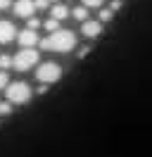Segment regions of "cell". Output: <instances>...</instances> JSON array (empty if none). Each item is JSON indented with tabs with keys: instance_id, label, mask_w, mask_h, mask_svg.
Returning a JSON list of instances; mask_svg holds the SVG:
<instances>
[{
	"instance_id": "17",
	"label": "cell",
	"mask_w": 152,
	"mask_h": 157,
	"mask_svg": "<svg viewBox=\"0 0 152 157\" xmlns=\"http://www.w3.org/2000/svg\"><path fill=\"white\" fill-rule=\"evenodd\" d=\"M7 83H10L7 71H0V90H5V88H7Z\"/></svg>"
},
{
	"instance_id": "2",
	"label": "cell",
	"mask_w": 152,
	"mask_h": 157,
	"mask_svg": "<svg viewBox=\"0 0 152 157\" xmlns=\"http://www.w3.org/2000/svg\"><path fill=\"white\" fill-rule=\"evenodd\" d=\"M5 98L12 105H24V102L31 100V86L24 83V81H12V83H7V88H5Z\"/></svg>"
},
{
	"instance_id": "21",
	"label": "cell",
	"mask_w": 152,
	"mask_h": 157,
	"mask_svg": "<svg viewBox=\"0 0 152 157\" xmlns=\"http://www.w3.org/2000/svg\"><path fill=\"white\" fill-rule=\"evenodd\" d=\"M48 2H57V0H48Z\"/></svg>"
},
{
	"instance_id": "3",
	"label": "cell",
	"mask_w": 152,
	"mask_h": 157,
	"mask_svg": "<svg viewBox=\"0 0 152 157\" xmlns=\"http://www.w3.org/2000/svg\"><path fill=\"white\" fill-rule=\"evenodd\" d=\"M38 50L36 48H21L12 57V64H14V69H19V71H26V69H31V67H36L38 64Z\"/></svg>"
},
{
	"instance_id": "11",
	"label": "cell",
	"mask_w": 152,
	"mask_h": 157,
	"mask_svg": "<svg viewBox=\"0 0 152 157\" xmlns=\"http://www.w3.org/2000/svg\"><path fill=\"white\" fill-rule=\"evenodd\" d=\"M43 26H45L48 33H52V31L59 29V19H55V17H52V19H45V21H43Z\"/></svg>"
},
{
	"instance_id": "13",
	"label": "cell",
	"mask_w": 152,
	"mask_h": 157,
	"mask_svg": "<svg viewBox=\"0 0 152 157\" xmlns=\"http://www.w3.org/2000/svg\"><path fill=\"white\" fill-rule=\"evenodd\" d=\"M0 114H2V117H7V114H12V102H10V100H5V102H0Z\"/></svg>"
},
{
	"instance_id": "15",
	"label": "cell",
	"mask_w": 152,
	"mask_h": 157,
	"mask_svg": "<svg viewBox=\"0 0 152 157\" xmlns=\"http://www.w3.org/2000/svg\"><path fill=\"white\" fill-rule=\"evenodd\" d=\"M0 67L10 69V67H12V57H10V55H0Z\"/></svg>"
},
{
	"instance_id": "10",
	"label": "cell",
	"mask_w": 152,
	"mask_h": 157,
	"mask_svg": "<svg viewBox=\"0 0 152 157\" xmlns=\"http://www.w3.org/2000/svg\"><path fill=\"white\" fill-rule=\"evenodd\" d=\"M71 17H74L76 21H86V19H88V7H83V5H81V7L71 10Z\"/></svg>"
},
{
	"instance_id": "6",
	"label": "cell",
	"mask_w": 152,
	"mask_h": 157,
	"mask_svg": "<svg viewBox=\"0 0 152 157\" xmlns=\"http://www.w3.org/2000/svg\"><path fill=\"white\" fill-rule=\"evenodd\" d=\"M100 31H102V21H95V19H86L81 21V33H83L86 38H97L100 36Z\"/></svg>"
},
{
	"instance_id": "5",
	"label": "cell",
	"mask_w": 152,
	"mask_h": 157,
	"mask_svg": "<svg viewBox=\"0 0 152 157\" xmlns=\"http://www.w3.org/2000/svg\"><path fill=\"white\" fill-rule=\"evenodd\" d=\"M17 40L21 48H36L38 43H40V38H38V31L33 29H24L21 33H17Z\"/></svg>"
},
{
	"instance_id": "12",
	"label": "cell",
	"mask_w": 152,
	"mask_h": 157,
	"mask_svg": "<svg viewBox=\"0 0 152 157\" xmlns=\"http://www.w3.org/2000/svg\"><path fill=\"white\" fill-rule=\"evenodd\" d=\"M26 29L38 31V29H40V19H38V17H28V19H26Z\"/></svg>"
},
{
	"instance_id": "22",
	"label": "cell",
	"mask_w": 152,
	"mask_h": 157,
	"mask_svg": "<svg viewBox=\"0 0 152 157\" xmlns=\"http://www.w3.org/2000/svg\"><path fill=\"white\" fill-rule=\"evenodd\" d=\"M119 2H121V0H119Z\"/></svg>"
},
{
	"instance_id": "19",
	"label": "cell",
	"mask_w": 152,
	"mask_h": 157,
	"mask_svg": "<svg viewBox=\"0 0 152 157\" xmlns=\"http://www.w3.org/2000/svg\"><path fill=\"white\" fill-rule=\"evenodd\" d=\"M10 5H12V0H0V10H7Z\"/></svg>"
},
{
	"instance_id": "14",
	"label": "cell",
	"mask_w": 152,
	"mask_h": 157,
	"mask_svg": "<svg viewBox=\"0 0 152 157\" xmlns=\"http://www.w3.org/2000/svg\"><path fill=\"white\" fill-rule=\"evenodd\" d=\"M112 14H114V10L109 7V10H100L97 17H100V21H112Z\"/></svg>"
},
{
	"instance_id": "9",
	"label": "cell",
	"mask_w": 152,
	"mask_h": 157,
	"mask_svg": "<svg viewBox=\"0 0 152 157\" xmlns=\"http://www.w3.org/2000/svg\"><path fill=\"white\" fill-rule=\"evenodd\" d=\"M50 17H55V19H66V17H69V7H66V5H62V2H57L55 7H52V12H50Z\"/></svg>"
},
{
	"instance_id": "20",
	"label": "cell",
	"mask_w": 152,
	"mask_h": 157,
	"mask_svg": "<svg viewBox=\"0 0 152 157\" xmlns=\"http://www.w3.org/2000/svg\"><path fill=\"white\" fill-rule=\"evenodd\" d=\"M88 50H90V48H81V50H78V57H86V55H88Z\"/></svg>"
},
{
	"instance_id": "4",
	"label": "cell",
	"mask_w": 152,
	"mask_h": 157,
	"mask_svg": "<svg viewBox=\"0 0 152 157\" xmlns=\"http://www.w3.org/2000/svg\"><path fill=\"white\" fill-rule=\"evenodd\" d=\"M36 78L40 83H57L62 78V67L57 62H43L40 67L36 69Z\"/></svg>"
},
{
	"instance_id": "18",
	"label": "cell",
	"mask_w": 152,
	"mask_h": 157,
	"mask_svg": "<svg viewBox=\"0 0 152 157\" xmlns=\"http://www.w3.org/2000/svg\"><path fill=\"white\" fill-rule=\"evenodd\" d=\"M33 5H36V10H45V7H48V0H33Z\"/></svg>"
},
{
	"instance_id": "16",
	"label": "cell",
	"mask_w": 152,
	"mask_h": 157,
	"mask_svg": "<svg viewBox=\"0 0 152 157\" xmlns=\"http://www.w3.org/2000/svg\"><path fill=\"white\" fill-rule=\"evenodd\" d=\"M81 2H83V7H88V10L90 7H102V0H81Z\"/></svg>"
},
{
	"instance_id": "1",
	"label": "cell",
	"mask_w": 152,
	"mask_h": 157,
	"mask_svg": "<svg viewBox=\"0 0 152 157\" xmlns=\"http://www.w3.org/2000/svg\"><path fill=\"white\" fill-rule=\"evenodd\" d=\"M43 50H55V52H69L76 48V33L66 29H57L52 33H48V38L40 40Z\"/></svg>"
},
{
	"instance_id": "8",
	"label": "cell",
	"mask_w": 152,
	"mask_h": 157,
	"mask_svg": "<svg viewBox=\"0 0 152 157\" xmlns=\"http://www.w3.org/2000/svg\"><path fill=\"white\" fill-rule=\"evenodd\" d=\"M12 38H17V29L12 21L0 19V43H10Z\"/></svg>"
},
{
	"instance_id": "7",
	"label": "cell",
	"mask_w": 152,
	"mask_h": 157,
	"mask_svg": "<svg viewBox=\"0 0 152 157\" xmlns=\"http://www.w3.org/2000/svg\"><path fill=\"white\" fill-rule=\"evenodd\" d=\"M33 12H36L33 0H17V2H14V14H17V17H21V19L33 17Z\"/></svg>"
}]
</instances>
